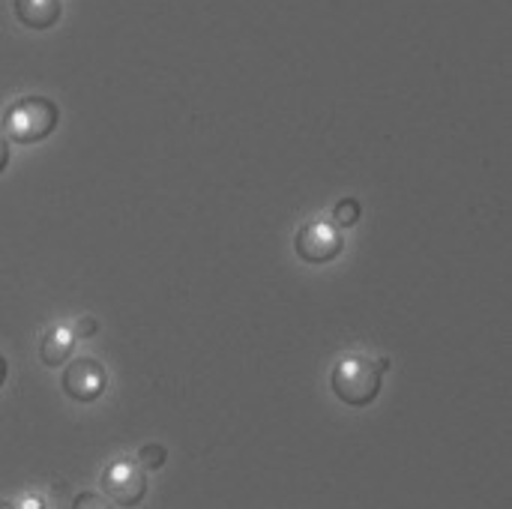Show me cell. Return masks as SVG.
I'll return each instance as SVG.
<instances>
[{"instance_id":"6da1fadb","label":"cell","mask_w":512,"mask_h":509,"mask_svg":"<svg viewBox=\"0 0 512 509\" xmlns=\"http://www.w3.org/2000/svg\"><path fill=\"white\" fill-rule=\"evenodd\" d=\"M390 366V360H369V357H360V354H351L345 360H339L333 366V375H330V387L333 393L351 405V408H366L378 399L381 393V384H384V369Z\"/></svg>"},{"instance_id":"7a4b0ae2","label":"cell","mask_w":512,"mask_h":509,"mask_svg":"<svg viewBox=\"0 0 512 509\" xmlns=\"http://www.w3.org/2000/svg\"><path fill=\"white\" fill-rule=\"evenodd\" d=\"M60 120V108L48 96H21L3 111V135L15 144L45 141Z\"/></svg>"},{"instance_id":"3957f363","label":"cell","mask_w":512,"mask_h":509,"mask_svg":"<svg viewBox=\"0 0 512 509\" xmlns=\"http://www.w3.org/2000/svg\"><path fill=\"white\" fill-rule=\"evenodd\" d=\"M342 246H345L342 228L330 219L306 222L294 237V249H297L300 261H306V264H330L333 258H339Z\"/></svg>"},{"instance_id":"277c9868","label":"cell","mask_w":512,"mask_h":509,"mask_svg":"<svg viewBox=\"0 0 512 509\" xmlns=\"http://www.w3.org/2000/svg\"><path fill=\"white\" fill-rule=\"evenodd\" d=\"M102 492L120 507H135L147 492V471L138 459H117L102 474Z\"/></svg>"},{"instance_id":"5b68a950","label":"cell","mask_w":512,"mask_h":509,"mask_svg":"<svg viewBox=\"0 0 512 509\" xmlns=\"http://www.w3.org/2000/svg\"><path fill=\"white\" fill-rule=\"evenodd\" d=\"M63 393L75 402H96L105 390V369L93 357H78L66 366L63 378Z\"/></svg>"},{"instance_id":"8992f818","label":"cell","mask_w":512,"mask_h":509,"mask_svg":"<svg viewBox=\"0 0 512 509\" xmlns=\"http://www.w3.org/2000/svg\"><path fill=\"white\" fill-rule=\"evenodd\" d=\"M15 18L30 30H48L60 21V0H12Z\"/></svg>"},{"instance_id":"52a82bcc","label":"cell","mask_w":512,"mask_h":509,"mask_svg":"<svg viewBox=\"0 0 512 509\" xmlns=\"http://www.w3.org/2000/svg\"><path fill=\"white\" fill-rule=\"evenodd\" d=\"M72 345H75V333L72 327L66 324H54L42 333V342H39V357L45 366H63L72 354Z\"/></svg>"},{"instance_id":"ba28073f","label":"cell","mask_w":512,"mask_h":509,"mask_svg":"<svg viewBox=\"0 0 512 509\" xmlns=\"http://www.w3.org/2000/svg\"><path fill=\"white\" fill-rule=\"evenodd\" d=\"M357 219H360V201H357V198H342V201L333 207V222H336L339 228H351Z\"/></svg>"},{"instance_id":"9c48e42d","label":"cell","mask_w":512,"mask_h":509,"mask_svg":"<svg viewBox=\"0 0 512 509\" xmlns=\"http://www.w3.org/2000/svg\"><path fill=\"white\" fill-rule=\"evenodd\" d=\"M165 447L162 444H147V447H141V453H138V465L144 468V471H156V468H162L165 465Z\"/></svg>"},{"instance_id":"30bf717a","label":"cell","mask_w":512,"mask_h":509,"mask_svg":"<svg viewBox=\"0 0 512 509\" xmlns=\"http://www.w3.org/2000/svg\"><path fill=\"white\" fill-rule=\"evenodd\" d=\"M96 330H99L96 318H81V321H78V324L72 327L75 339H90V336H96Z\"/></svg>"},{"instance_id":"8fae6325","label":"cell","mask_w":512,"mask_h":509,"mask_svg":"<svg viewBox=\"0 0 512 509\" xmlns=\"http://www.w3.org/2000/svg\"><path fill=\"white\" fill-rule=\"evenodd\" d=\"M6 165H9V138L0 129V174L6 171Z\"/></svg>"},{"instance_id":"7c38bea8","label":"cell","mask_w":512,"mask_h":509,"mask_svg":"<svg viewBox=\"0 0 512 509\" xmlns=\"http://www.w3.org/2000/svg\"><path fill=\"white\" fill-rule=\"evenodd\" d=\"M75 504H78V507H87V504H90V507H105V501H99V498H93V495H90V498H87V495H81Z\"/></svg>"},{"instance_id":"4fadbf2b","label":"cell","mask_w":512,"mask_h":509,"mask_svg":"<svg viewBox=\"0 0 512 509\" xmlns=\"http://www.w3.org/2000/svg\"><path fill=\"white\" fill-rule=\"evenodd\" d=\"M6 372H9V366H6V357L0 354V387H3V381H6Z\"/></svg>"}]
</instances>
